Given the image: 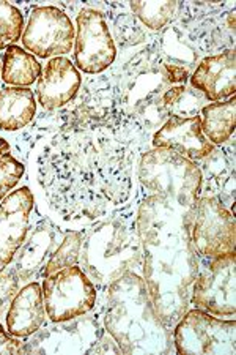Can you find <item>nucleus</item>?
<instances>
[{"mask_svg":"<svg viewBox=\"0 0 236 355\" xmlns=\"http://www.w3.org/2000/svg\"><path fill=\"white\" fill-rule=\"evenodd\" d=\"M149 137L131 123L107 74L87 78L76 100L54 111L37 153V182L65 223H91L129 202L134 168Z\"/></svg>","mask_w":236,"mask_h":355,"instance_id":"1","label":"nucleus"},{"mask_svg":"<svg viewBox=\"0 0 236 355\" xmlns=\"http://www.w3.org/2000/svg\"><path fill=\"white\" fill-rule=\"evenodd\" d=\"M142 277L158 316L170 331L191 306L200 259L186 227V210L142 190L136 194Z\"/></svg>","mask_w":236,"mask_h":355,"instance_id":"2","label":"nucleus"},{"mask_svg":"<svg viewBox=\"0 0 236 355\" xmlns=\"http://www.w3.org/2000/svg\"><path fill=\"white\" fill-rule=\"evenodd\" d=\"M102 327L123 355L174 354L172 331L158 316L145 279L126 272L102 291Z\"/></svg>","mask_w":236,"mask_h":355,"instance_id":"3","label":"nucleus"},{"mask_svg":"<svg viewBox=\"0 0 236 355\" xmlns=\"http://www.w3.org/2000/svg\"><path fill=\"white\" fill-rule=\"evenodd\" d=\"M136 199L114 209L84 229L78 266L98 291L126 272L142 275V243L137 232Z\"/></svg>","mask_w":236,"mask_h":355,"instance_id":"4","label":"nucleus"},{"mask_svg":"<svg viewBox=\"0 0 236 355\" xmlns=\"http://www.w3.org/2000/svg\"><path fill=\"white\" fill-rule=\"evenodd\" d=\"M106 74L125 116L152 139V131H156L167 119L163 96L172 87L163 59L147 43L129 57H117Z\"/></svg>","mask_w":236,"mask_h":355,"instance_id":"5","label":"nucleus"},{"mask_svg":"<svg viewBox=\"0 0 236 355\" xmlns=\"http://www.w3.org/2000/svg\"><path fill=\"white\" fill-rule=\"evenodd\" d=\"M139 188L188 210L201 194L203 177L197 162L167 148H147L136 162Z\"/></svg>","mask_w":236,"mask_h":355,"instance_id":"6","label":"nucleus"},{"mask_svg":"<svg viewBox=\"0 0 236 355\" xmlns=\"http://www.w3.org/2000/svg\"><path fill=\"white\" fill-rule=\"evenodd\" d=\"M175 22L201 57L235 49L233 2H180Z\"/></svg>","mask_w":236,"mask_h":355,"instance_id":"7","label":"nucleus"},{"mask_svg":"<svg viewBox=\"0 0 236 355\" xmlns=\"http://www.w3.org/2000/svg\"><path fill=\"white\" fill-rule=\"evenodd\" d=\"M186 227L200 261L216 259L235 251V216L216 198L199 196L186 210Z\"/></svg>","mask_w":236,"mask_h":355,"instance_id":"8","label":"nucleus"},{"mask_svg":"<svg viewBox=\"0 0 236 355\" xmlns=\"http://www.w3.org/2000/svg\"><path fill=\"white\" fill-rule=\"evenodd\" d=\"M95 308L70 320L44 322L35 334L24 338V354L87 355L106 331L102 327V311Z\"/></svg>","mask_w":236,"mask_h":355,"instance_id":"9","label":"nucleus"},{"mask_svg":"<svg viewBox=\"0 0 236 355\" xmlns=\"http://www.w3.org/2000/svg\"><path fill=\"white\" fill-rule=\"evenodd\" d=\"M176 354L235 355L236 322L235 319H221L201 311L188 310L172 330Z\"/></svg>","mask_w":236,"mask_h":355,"instance_id":"10","label":"nucleus"},{"mask_svg":"<svg viewBox=\"0 0 236 355\" xmlns=\"http://www.w3.org/2000/svg\"><path fill=\"white\" fill-rule=\"evenodd\" d=\"M43 299L51 322H62L90 313L96 306L98 289L79 266L43 278Z\"/></svg>","mask_w":236,"mask_h":355,"instance_id":"11","label":"nucleus"},{"mask_svg":"<svg viewBox=\"0 0 236 355\" xmlns=\"http://www.w3.org/2000/svg\"><path fill=\"white\" fill-rule=\"evenodd\" d=\"M189 303L217 318H233L236 313V253L200 261L199 273Z\"/></svg>","mask_w":236,"mask_h":355,"instance_id":"12","label":"nucleus"},{"mask_svg":"<svg viewBox=\"0 0 236 355\" xmlns=\"http://www.w3.org/2000/svg\"><path fill=\"white\" fill-rule=\"evenodd\" d=\"M118 57L111 28L98 8L84 7L76 16L74 64L79 71L90 76L106 73Z\"/></svg>","mask_w":236,"mask_h":355,"instance_id":"13","label":"nucleus"},{"mask_svg":"<svg viewBox=\"0 0 236 355\" xmlns=\"http://www.w3.org/2000/svg\"><path fill=\"white\" fill-rule=\"evenodd\" d=\"M76 31L65 11L55 5L33 7L21 42L38 59L65 57L74 48Z\"/></svg>","mask_w":236,"mask_h":355,"instance_id":"14","label":"nucleus"},{"mask_svg":"<svg viewBox=\"0 0 236 355\" xmlns=\"http://www.w3.org/2000/svg\"><path fill=\"white\" fill-rule=\"evenodd\" d=\"M35 196L28 187H21L0 200V272H3L24 243L30 225Z\"/></svg>","mask_w":236,"mask_h":355,"instance_id":"15","label":"nucleus"},{"mask_svg":"<svg viewBox=\"0 0 236 355\" xmlns=\"http://www.w3.org/2000/svg\"><path fill=\"white\" fill-rule=\"evenodd\" d=\"M65 231L46 215L37 216L13 259V267L18 272L22 283L28 279L42 278V272L53 256L57 246L60 245Z\"/></svg>","mask_w":236,"mask_h":355,"instance_id":"16","label":"nucleus"},{"mask_svg":"<svg viewBox=\"0 0 236 355\" xmlns=\"http://www.w3.org/2000/svg\"><path fill=\"white\" fill-rule=\"evenodd\" d=\"M149 147L174 150L199 163L208 157L216 146L206 139L201 131L200 116H195L189 119L167 117L153 133Z\"/></svg>","mask_w":236,"mask_h":355,"instance_id":"17","label":"nucleus"},{"mask_svg":"<svg viewBox=\"0 0 236 355\" xmlns=\"http://www.w3.org/2000/svg\"><path fill=\"white\" fill-rule=\"evenodd\" d=\"M194 90L203 95L206 101H226L235 96L236 90V54L226 49L215 55H205L194 68L189 78Z\"/></svg>","mask_w":236,"mask_h":355,"instance_id":"18","label":"nucleus"},{"mask_svg":"<svg viewBox=\"0 0 236 355\" xmlns=\"http://www.w3.org/2000/svg\"><path fill=\"white\" fill-rule=\"evenodd\" d=\"M82 87V76L68 57L49 59L37 81L39 106L46 111H59L76 100Z\"/></svg>","mask_w":236,"mask_h":355,"instance_id":"19","label":"nucleus"},{"mask_svg":"<svg viewBox=\"0 0 236 355\" xmlns=\"http://www.w3.org/2000/svg\"><path fill=\"white\" fill-rule=\"evenodd\" d=\"M203 177L200 196H212L233 210L235 207V137L215 147L208 157L199 162ZM230 210V211H232Z\"/></svg>","mask_w":236,"mask_h":355,"instance_id":"20","label":"nucleus"},{"mask_svg":"<svg viewBox=\"0 0 236 355\" xmlns=\"http://www.w3.org/2000/svg\"><path fill=\"white\" fill-rule=\"evenodd\" d=\"M5 316H7L8 334L15 338L24 340L35 334L48 319L42 284L30 282L21 288Z\"/></svg>","mask_w":236,"mask_h":355,"instance_id":"21","label":"nucleus"},{"mask_svg":"<svg viewBox=\"0 0 236 355\" xmlns=\"http://www.w3.org/2000/svg\"><path fill=\"white\" fill-rule=\"evenodd\" d=\"M148 43L153 46V49L163 59L164 65L183 68V70L192 73L194 68L201 60V55L189 43L188 37L184 35V32L178 27L175 21L161 32L152 33Z\"/></svg>","mask_w":236,"mask_h":355,"instance_id":"22","label":"nucleus"},{"mask_svg":"<svg viewBox=\"0 0 236 355\" xmlns=\"http://www.w3.org/2000/svg\"><path fill=\"white\" fill-rule=\"evenodd\" d=\"M37 117V98L28 87L0 89V130L19 131Z\"/></svg>","mask_w":236,"mask_h":355,"instance_id":"23","label":"nucleus"},{"mask_svg":"<svg viewBox=\"0 0 236 355\" xmlns=\"http://www.w3.org/2000/svg\"><path fill=\"white\" fill-rule=\"evenodd\" d=\"M128 5L125 3H102L100 11L107 16L109 22L112 26V38L115 46H118L120 51L125 53L126 49L143 46L148 43L149 35L145 28L140 26V22L136 19V16L128 11Z\"/></svg>","mask_w":236,"mask_h":355,"instance_id":"24","label":"nucleus"},{"mask_svg":"<svg viewBox=\"0 0 236 355\" xmlns=\"http://www.w3.org/2000/svg\"><path fill=\"white\" fill-rule=\"evenodd\" d=\"M236 101L235 96L226 101L205 105L200 112L201 131L212 146H222L235 133Z\"/></svg>","mask_w":236,"mask_h":355,"instance_id":"25","label":"nucleus"},{"mask_svg":"<svg viewBox=\"0 0 236 355\" xmlns=\"http://www.w3.org/2000/svg\"><path fill=\"white\" fill-rule=\"evenodd\" d=\"M43 74V67L33 54L19 46L11 44L5 49L2 64V81L11 87H28Z\"/></svg>","mask_w":236,"mask_h":355,"instance_id":"26","label":"nucleus"},{"mask_svg":"<svg viewBox=\"0 0 236 355\" xmlns=\"http://www.w3.org/2000/svg\"><path fill=\"white\" fill-rule=\"evenodd\" d=\"M205 105L203 95L191 85H172L163 96V110L167 117L189 119L200 116Z\"/></svg>","mask_w":236,"mask_h":355,"instance_id":"27","label":"nucleus"},{"mask_svg":"<svg viewBox=\"0 0 236 355\" xmlns=\"http://www.w3.org/2000/svg\"><path fill=\"white\" fill-rule=\"evenodd\" d=\"M180 2H129L128 8L149 32H161L176 19Z\"/></svg>","mask_w":236,"mask_h":355,"instance_id":"28","label":"nucleus"},{"mask_svg":"<svg viewBox=\"0 0 236 355\" xmlns=\"http://www.w3.org/2000/svg\"><path fill=\"white\" fill-rule=\"evenodd\" d=\"M84 231H65L60 245L57 246L53 256L46 262V266L42 272V278L49 277L63 268L78 266L80 248H82Z\"/></svg>","mask_w":236,"mask_h":355,"instance_id":"29","label":"nucleus"},{"mask_svg":"<svg viewBox=\"0 0 236 355\" xmlns=\"http://www.w3.org/2000/svg\"><path fill=\"white\" fill-rule=\"evenodd\" d=\"M26 174V166L11 153V146L7 139L0 137V200L18 187Z\"/></svg>","mask_w":236,"mask_h":355,"instance_id":"30","label":"nucleus"},{"mask_svg":"<svg viewBox=\"0 0 236 355\" xmlns=\"http://www.w3.org/2000/svg\"><path fill=\"white\" fill-rule=\"evenodd\" d=\"M24 28L26 21L21 10L10 2H0V49L16 44Z\"/></svg>","mask_w":236,"mask_h":355,"instance_id":"31","label":"nucleus"},{"mask_svg":"<svg viewBox=\"0 0 236 355\" xmlns=\"http://www.w3.org/2000/svg\"><path fill=\"white\" fill-rule=\"evenodd\" d=\"M21 283L19 275L13 266H8L3 272H0V319L7 314L11 302L21 289Z\"/></svg>","mask_w":236,"mask_h":355,"instance_id":"32","label":"nucleus"},{"mask_svg":"<svg viewBox=\"0 0 236 355\" xmlns=\"http://www.w3.org/2000/svg\"><path fill=\"white\" fill-rule=\"evenodd\" d=\"M87 355H123V354L120 351L117 341H115L107 331H105V335L95 343V346L90 349Z\"/></svg>","mask_w":236,"mask_h":355,"instance_id":"33","label":"nucleus"},{"mask_svg":"<svg viewBox=\"0 0 236 355\" xmlns=\"http://www.w3.org/2000/svg\"><path fill=\"white\" fill-rule=\"evenodd\" d=\"M0 354H24V341L15 338L0 324Z\"/></svg>","mask_w":236,"mask_h":355,"instance_id":"34","label":"nucleus"}]
</instances>
